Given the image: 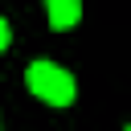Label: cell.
Here are the masks:
<instances>
[{
    "label": "cell",
    "instance_id": "obj_4",
    "mask_svg": "<svg viewBox=\"0 0 131 131\" xmlns=\"http://www.w3.org/2000/svg\"><path fill=\"white\" fill-rule=\"evenodd\" d=\"M127 131H131V127H127Z\"/></svg>",
    "mask_w": 131,
    "mask_h": 131
},
{
    "label": "cell",
    "instance_id": "obj_3",
    "mask_svg": "<svg viewBox=\"0 0 131 131\" xmlns=\"http://www.w3.org/2000/svg\"><path fill=\"white\" fill-rule=\"evenodd\" d=\"M8 41H12V33H8V20L0 16V49H8Z\"/></svg>",
    "mask_w": 131,
    "mask_h": 131
},
{
    "label": "cell",
    "instance_id": "obj_1",
    "mask_svg": "<svg viewBox=\"0 0 131 131\" xmlns=\"http://www.w3.org/2000/svg\"><path fill=\"white\" fill-rule=\"evenodd\" d=\"M25 82H29V90H33L41 102H49V106H70L74 94H78L74 78H70L61 66H53V61H33V66L25 70Z\"/></svg>",
    "mask_w": 131,
    "mask_h": 131
},
{
    "label": "cell",
    "instance_id": "obj_2",
    "mask_svg": "<svg viewBox=\"0 0 131 131\" xmlns=\"http://www.w3.org/2000/svg\"><path fill=\"white\" fill-rule=\"evenodd\" d=\"M82 20V4L78 0H49V25L53 29H70Z\"/></svg>",
    "mask_w": 131,
    "mask_h": 131
}]
</instances>
